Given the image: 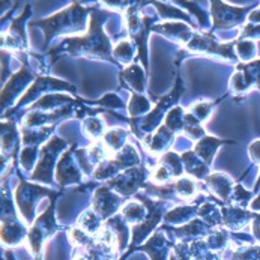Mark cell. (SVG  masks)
I'll return each instance as SVG.
<instances>
[{
  "label": "cell",
  "mask_w": 260,
  "mask_h": 260,
  "mask_svg": "<svg viewBox=\"0 0 260 260\" xmlns=\"http://www.w3.org/2000/svg\"><path fill=\"white\" fill-rule=\"evenodd\" d=\"M119 214L123 217V220L126 221L128 225L136 227V225H139V224L146 221V218H148L149 215V211L148 208H146V205L137 199V200H129V202H126V203L122 206V209H120Z\"/></svg>",
  "instance_id": "obj_27"
},
{
  "label": "cell",
  "mask_w": 260,
  "mask_h": 260,
  "mask_svg": "<svg viewBox=\"0 0 260 260\" xmlns=\"http://www.w3.org/2000/svg\"><path fill=\"white\" fill-rule=\"evenodd\" d=\"M56 197H51L50 206L47 208V211L44 214H41L37 218V221L32 224L29 233H27V245L30 248V251L35 254V259L39 257L41 251H42V245L45 242V239L48 236H51L56 230H57V224L54 220V203H56Z\"/></svg>",
  "instance_id": "obj_9"
},
{
  "label": "cell",
  "mask_w": 260,
  "mask_h": 260,
  "mask_svg": "<svg viewBox=\"0 0 260 260\" xmlns=\"http://www.w3.org/2000/svg\"><path fill=\"white\" fill-rule=\"evenodd\" d=\"M225 143H235L233 140H223V139H215L212 136H205L202 140H199L196 145H194V153L208 166L212 164V159L217 153V149L220 148L221 145Z\"/></svg>",
  "instance_id": "obj_26"
},
{
  "label": "cell",
  "mask_w": 260,
  "mask_h": 260,
  "mask_svg": "<svg viewBox=\"0 0 260 260\" xmlns=\"http://www.w3.org/2000/svg\"><path fill=\"white\" fill-rule=\"evenodd\" d=\"M27 229L23 223L12 218H2V244L6 247H17L27 242Z\"/></svg>",
  "instance_id": "obj_20"
},
{
  "label": "cell",
  "mask_w": 260,
  "mask_h": 260,
  "mask_svg": "<svg viewBox=\"0 0 260 260\" xmlns=\"http://www.w3.org/2000/svg\"><path fill=\"white\" fill-rule=\"evenodd\" d=\"M221 215H223V223L225 227L232 230H239L245 224H248L250 218L256 217V214L248 212L242 208H235V206H221Z\"/></svg>",
  "instance_id": "obj_28"
},
{
  "label": "cell",
  "mask_w": 260,
  "mask_h": 260,
  "mask_svg": "<svg viewBox=\"0 0 260 260\" xmlns=\"http://www.w3.org/2000/svg\"><path fill=\"white\" fill-rule=\"evenodd\" d=\"M182 93H184V84H182L181 75L178 74L176 75L175 89L169 95L161 98L156 103V106L145 117H142V119H131V128H133V133L136 134V137L139 140H143L146 136L152 134L153 131H156L161 126L159 123L166 119V116L169 114V112L178 106V101H179Z\"/></svg>",
  "instance_id": "obj_3"
},
{
  "label": "cell",
  "mask_w": 260,
  "mask_h": 260,
  "mask_svg": "<svg viewBox=\"0 0 260 260\" xmlns=\"http://www.w3.org/2000/svg\"><path fill=\"white\" fill-rule=\"evenodd\" d=\"M123 206V197L113 191L110 186H100L92 199V209L103 218V220H110L116 214L120 212Z\"/></svg>",
  "instance_id": "obj_14"
},
{
  "label": "cell",
  "mask_w": 260,
  "mask_h": 260,
  "mask_svg": "<svg viewBox=\"0 0 260 260\" xmlns=\"http://www.w3.org/2000/svg\"><path fill=\"white\" fill-rule=\"evenodd\" d=\"M93 6L84 8L78 2H73L68 8L59 11L57 14L47 17L44 20L30 21L29 26L41 27L45 35V47H48L50 41L53 38L60 35H73V34H81L87 32V24L90 18H87L89 14L93 12Z\"/></svg>",
  "instance_id": "obj_2"
},
{
  "label": "cell",
  "mask_w": 260,
  "mask_h": 260,
  "mask_svg": "<svg viewBox=\"0 0 260 260\" xmlns=\"http://www.w3.org/2000/svg\"><path fill=\"white\" fill-rule=\"evenodd\" d=\"M38 155V146H24V149L21 150V155H20V162L23 166L24 170H32V167L35 166V161H37Z\"/></svg>",
  "instance_id": "obj_40"
},
{
  "label": "cell",
  "mask_w": 260,
  "mask_h": 260,
  "mask_svg": "<svg viewBox=\"0 0 260 260\" xmlns=\"http://www.w3.org/2000/svg\"><path fill=\"white\" fill-rule=\"evenodd\" d=\"M158 14H159V18L166 20V21H185L186 24H191V17L189 14H185L182 9L176 8V6H167L166 3H161V2H150Z\"/></svg>",
  "instance_id": "obj_34"
},
{
  "label": "cell",
  "mask_w": 260,
  "mask_h": 260,
  "mask_svg": "<svg viewBox=\"0 0 260 260\" xmlns=\"http://www.w3.org/2000/svg\"><path fill=\"white\" fill-rule=\"evenodd\" d=\"M103 221H104V220L90 208V209L84 211V212L80 215L78 223H77V227H80L81 230H84L86 233H89V235H92V236H98L100 232L103 230L104 224H106L103 223Z\"/></svg>",
  "instance_id": "obj_31"
},
{
  "label": "cell",
  "mask_w": 260,
  "mask_h": 260,
  "mask_svg": "<svg viewBox=\"0 0 260 260\" xmlns=\"http://www.w3.org/2000/svg\"><path fill=\"white\" fill-rule=\"evenodd\" d=\"M37 78L38 77H35V74L27 68V63L23 62V67L20 68V71H17L12 75L11 80L6 83V86L2 89V109L6 110L11 104H14V101L18 98V95L23 93L26 90V87Z\"/></svg>",
  "instance_id": "obj_15"
},
{
  "label": "cell",
  "mask_w": 260,
  "mask_h": 260,
  "mask_svg": "<svg viewBox=\"0 0 260 260\" xmlns=\"http://www.w3.org/2000/svg\"><path fill=\"white\" fill-rule=\"evenodd\" d=\"M136 51L139 53L137 47L129 39H122L116 45H113V57L120 65H133V62L136 60Z\"/></svg>",
  "instance_id": "obj_30"
},
{
  "label": "cell",
  "mask_w": 260,
  "mask_h": 260,
  "mask_svg": "<svg viewBox=\"0 0 260 260\" xmlns=\"http://www.w3.org/2000/svg\"><path fill=\"white\" fill-rule=\"evenodd\" d=\"M150 109H152V104L145 95L133 93L129 104H128V113H129L131 119H142L143 114L149 113Z\"/></svg>",
  "instance_id": "obj_36"
},
{
  "label": "cell",
  "mask_w": 260,
  "mask_h": 260,
  "mask_svg": "<svg viewBox=\"0 0 260 260\" xmlns=\"http://www.w3.org/2000/svg\"><path fill=\"white\" fill-rule=\"evenodd\" d=\"M205 185L214 197L221 199L225 203H229L232 200V196H233V191L236 186L233 184V179L230 176H227L225 173H211L205 179Z\"/></svg>",
  "instance_id": "obj_21"
},
{
  "label": "cell",
  "mask_w": 260,
  "mask_h": 260,
  "mask_svg": "<svg viewBox=\"0 0 260 260\" xmlns=\"http://www.w3.org/2000/svg\"><path fill=\"white\" fill-rule=\"evenodd\" d=\"M146 75L149 74L145 68L133 63L120 73V81L126 89H131L133 93H142L143 95L145 86H146Z\"/></svg>",
  "instance_id": "obj_22"
},
{
  "label": "cell",
  "mask_w": 260,
  "mask_h": 260,
  "mask_svg": "<svg viewBox=\"0 0 260 260\" xmlns=\"http://www.w3.org/2000/svg\"><path fill=\"white\" fill-rule=\"evenodd\" d=\"M197 217L200 220H203L209 227H218L220 223H223V215H221V209L217 208L214 203L208 202L202 206H199V214Z\"/></svg>",
  "instance_id": "obj_35"
},
{
  "label": "cell",
  "mask_w": 260,
  "mask_h": 260,
  "mask_svg": "<svg viewBox=\"0 0 260 260\" xmlns=\"http://www.w3.org/2000/svg\"><path fill=\"white\" fill-rule=\"evenodd\" d=\"M248 23H253V24H260V9L253 11V12L248 15Z\"/></svg>",
  "instance_id": "obj_44"
},
{
  "label": "cell",
  "mask_w": 260,
  "mask_h": 260,
  "mask_svg": "<svg viewBox=\"0 0 260 260\" xmlns=\"http://www.w3.org/2000/svg\"><path fill=\"white\" fill-rule=\"evenodd\" d=\"M175 133H172L166 125H161L156 131H153L152 134L146 136L142 142L143 146L146 149V152H149L150 155L155 156H162L167 152L172 150V145L175 142Z\"/></svg>",
  "instance_id": "obj_17"
},
{
  "label": "cell",
  "mask_w": 260,
  "mask_h": 260,
  "mask_svg": "<svg viewBox=\"0 0 260 260\" xmlns=\"http://www.w3.org/2000/svg\"><path fill=\"white\" fill-rule=\"evenodd\" d=\"M257 48H256V44L254 41H236V54L239 59H242L244 62H248L254 57Z\"/></svg>",
  "instance_id": "obj_39"
},
{
  "label": "cell",
  "mask_w": 260,
  "mask_h": 260,
  "mask_svg": "<svg viewBox=\"0 0 260 260\" xmlns=\"http://www.w3.org/2000/svg\"><path fill=\"white\" fill-rule=\"evenodd\" d=\"M217 103H218V101H200V103L191 106V109H189L188 112L191 113V114L203 125V123L208 120L209 114H211L212 109L215 107Z\"/></svg>",
  "instance_id": "obj_38"
},
{
  "label": "cell",
  "mask_w": 260,
  "mask_h": 260,
  "mask_svg": "<svg viewBox=\"0 0 260 260\" xmlns=\"http://www.w3.org/2000/svg\"><path fill=\"white\" fill-rule=\"evenodd\" d=\"M182 162H184V170L186 176L196 179L197 182L205 181L211 173H209V166L205 164L196 153L194 150H185L181 153Z\"/></svg>",
  "instance_id": "obj_24"
},
{
  "label": "cell",
  "mask_w": 260,
  "mask_h": 260,
  "mask_svg": "<svg viewBox=\"0 0 260 260\" xmlns=\"http://www.w3.org/2000/svg\"><path fill=\"white\" fill-rule=\"evenodd\" d=\"M181 5H184L185 8H188V9H191V11H192V14L196 15V18L199 20V24H200L202 27L208 26V14H206V12H203L199 6H196L194 3H189V2H181Z\"/></svg>",
  "instance_id": "obj_42"
},
{
  "label": "cell",
  "mask_w": 260,
  "mask_h": 260,
  "mask_svg": "<svg viewBox=\"0 0 260 260\" xmlns=\"http://www.w3.org/2000/svg\"><path fill=\"white\" fill-rule=\"evenodd\" d=\"M30 12H32L30 5H27L24 12L12 21L9 30L5 35H2V50L12 51L17 54H26L29 51V42H27V35L24 30V24Z\"/></svg>",
  "instance_id": "obj_12"
},
{
  "label": "cell",
  "mask_w": 260,
  "mask_h": 260,
  "mask_svg": "<svg viewBox=\"0 0 260 260\" xmlns=\"http://www.w3.org/2000/svg\"><path fill=\"white\" fill-rule=\"evenodd\" d=\"M172 133L175 134H184V126H185V112L182 110V107L176 106L175 109H172L169 114L164 119V123Z\"/></svg>",
  "instance_id": "obj_37"
},
{
  "label": "cell",
  "mask_w": 260,
  "mask_h": 260,
  "mask_svg": "<svg viewBox=\"0 0 260 260\" xmlns=\"http://www.w3.org/2000/svg\"><path fill=\"white\" fill-rule=\"evenodd\" d=\"M148 175V169L143 164H140L122 172L116 178L110 179L107 182V186H110L113 191H116L122 197H131L137 194L140 188H145Z\"/></svg>",
  "instance_id": "obj_10"
},
{
  "label": "cell",
  "mask_w": 260,
  "mask_h": 260,
  "mask_svg": "<svg viewBox=\"0 0 260 260\" xmlns=\"http://www.w3.org/2000/svg\"><path fill=\"white\" fill-rule=\"evenodd\" d=\"M169 260H181V259H179V257H178V256H176V254H175V253L172 251V254L169 256Z\"/></svg>",
  "instance_id": "obj_46"
},
{
  "label": "cell",
  "mask_w": 260,
  "mask_h": 260,
  "mask_svg": "<svg viewBox=\"0 0 260 260\" xmlns=\"http://www.w3.org/2000/svg\"><path fill=\"white\" fill-rule=\"evenodd\" d=\"M199 214V205L191 203V205H181L173 209H169V212L164 215V223L172 227H181L185 224L191 223L194 218H197Z\"/></svg>",
  "instance_id": "obj_23"
},
{
  "label": "cell",
  "mask_w": 260,
  "mask_h": 260,
  "mask_svg": "<svg viewBox=\"0 0 260 260\" xmlns=\"http://www.w3.org/2000/svg\"><path fill=\"white\" fill-rule=\"evenodd\" d=\"M186 51L196 53V54H202V56H209V57H215L218 60L224 62H232L236 63L238 62V54L235 51L236 48V41L233 42H218L215 38L212 37V34H196L194 38L186 44Z\"/></svg>",
  "instance_id": "obj_5"
},
{
  "label": "cell",
  "mask_w": 260,
  "mask_h": 260,
  "mask_svg": "<svg viewBox=\"0 0 260 260\" xmlns=\"http://www.w3.org/2000/svg\"><path fill=\"white\" fill-rule=\"evenodd\" d=\"M250 156H251V159L256 162V164H260V140L257 142H254V143H251V146H250Z\"/></svg>",
  "instance_id": "obj_43"
},
{
  "label": "cell",
  "mask_w": 260,
  "mask_h": 260,
  "mask_svg": "<svg viewBox=\"0 0 260 260\" xmlns=\"http://www.w3.org/2000/svg\"><path fill=\"white\" fill-rule=\"evenodd\" d=\"M18 149V131L12 122H2V156L15 158Z\"/></svg>",
  "instance_id": "obj_29"
},
{
  "label": "cell",
  "mask_w": 260,
  "mask_h": 260,
  "mask_svg": "<svg viewBox=\"0 0 260 260\" xmlns=\"http://www.w3.org/2000/svg\"><path fill=\"white\" fill-rule=\"evenodd\" d=\"M107 17H109L107 12L95 8L90 15L89 30L83 37L65 38L62 42H59L56 47H53L48 51L51 63H54L62 54L68 53L74 57L83 56V57H89V59L107 60L114 65H119L116 62V59L113 57L112 39L104 30V23H106Z\"/></svg>",
  "instance_id": "obj_1"
},
{
  "label": "cell",
  "mask_w": 260,
  "mask_h": 260,
  "mask_svg": "<svg viewBox=\"0 0 260 260\" xmlns=\"http://www.w3.org/2000/svg\"><path fill=\"white\" fill-rule=\"evenodd\" d=\"M143 2L139 3H133L123 15V23L125 27L128 30L129 35V41L137 47L139 50V57L142 59L143 68L146 70V73L149 74V59H148V38L150 30H152V23L153 18L148 17L146 14H140V9Z\"/></svg>",
  "instance_id": "obj_4"
},
{
  "label": "cell",
  "mask_w": 260,
  "mask_h": 260,
  "mask_svg": "<svg viewBox=\"0 0 260 260\" xmlns=\"http://www.w3.org/2000/svg\"><path fill=\"white\" fill-rule=\"evenodd\" d=\"M51 90V92H56V90H70V92H74L75 87L65 83V81H59L56 78H50V77H38L35 80V83L32 84L30 89H27V92L23 95V98L18 101V107H23L26 106L27 103H30L32 100H35L38 96V93H45L48 95L47 92Z\"/></svg>",
  "instance_id": "obj_18"
},
{
  "label": "cell",
  "mask_w": 260,
  "mask_h": 260,
  "mask_svg": "<svg viewBox=\"0 0 260 260\" xmlns=\"http://www.w3.org/2000/svg\"><path fill=\"white\" fill-rule=\"evenodd\" d=\"M254 87L260 89V60L238 65L236 73L230 78V90L233 93L245 95Z\"/></svg>",
  "instance_id": "obj_13"
},
{
  "label": "cell",
  "mask_w": 260,
  "mask_h": 260,
  "mask_svg": "<svg viewBox=\"0 0 260 260\" xmlns=\"http://www.w3.org/2000/svg\"><path fill=\"white\" fill-rule=\"evenodd\" d=\"M57 192L48 189V188H44V186L34 185V184H29L26 181H20V185L17 186V191H15V202H17V206H18V211L24 220V223L34 224V218H35V211H37L38 203L41 200V197L44 196H56Z\"/></svg>",
  "instance_id": "obj_8"
},
{
  "label": "cell",
  "mask_w": 260,
  "mask_h": 260,
  "mask_svg": "<svg viewBox=\"0 0 260 260\" xmlns=\"http://www.w3.org/2000/svg\"><path fill=\"white\" fill-rule=\"evenodd\" d=\"M137 250L146 251L150 256V260H167V256H170L173 251L170 250V242L167 241L166 235L159 232L152 235L146 241V244L143 247H139Z\"/></svg>",
  "instance_id": "obj_25"
},
{
  "label": "cell",
  "mask_w": 260,
  "mask_h": 260,
  "mask_svg": "<svg viewBox=\"0 0 260 260\" xmlns=\"http://www.w3.org/2000/svg\"><path fill=\"white\" fill-rule=\"evenodd\" d=\"M126 137H128V131L123 128H113V129H107L106 136L103 137V143L106 145V148L110 150L112 155H116L117 152H120L125 148L126 143Z\"/></svg>",
  "instance_id": "obj_32"
},
{
  "label": "cell",
  "mask_w": 260,
  "mask_h": 260,
  "mask_svg": "<svg viewBox=\"0 0 260 260\" xmlns=\"http://www.w3.org/2000/svg\"><path fill=\"white\" fill-rule=\"evenodd\" d=\"M89 104H100V106H106V107H112V109L123 107L120 98L117 95H114V93H109L103 100H98V101H89Z\"/></svg>",
  "instance_id": "obj_41"
},
{
  "label": "cell",
  "mask_w": 260,
  "mask_h": 260,
  "mask_svg": "<svg viewBox=\"0 0 260 260\" xmlns=\"http://www.w3.org/2000/svg\"><path fill=\"white\" fill-rule=\"evenodd\" d=\"M250 208H251L253 211H259L260 209V196L257 197V199H256V200H253V202H251Z\"/></svg>",
  "instance_id": "obj_45"
},
{
  "label": "cell",
  "mask_w": 260,
  "mask_h": 260,
  "mask_svg": "<svg viewBox=\"0 0 260 260\" xmlns=\"http://www.w3.org/2000/svg\"><path fill=\"white\" fill-rule=\"evenodd\" d=\"M65 149L67 142L63 139L53 137L51 140H48L39 150V161L30 175V179L50 185L53 182V169L56 166V161L59 156H62L60 153Z\"/></svg>",
  "instance_id": "obj_7"
},
{
  "label": "cell",
  "mask_w": 260,
  "mask_h": 260,
  "mask_svg": "<svg viewBox=\"0 0 260 260\" xmlns=\"http://www.w3.org/2000/svg\"><path fill=\"white\" fill-rule=\"evenodd\" d=\"M106 133V125L98 116H87L86 119H83V134L90 139L92 143L103 140Z\"/></svg>",
  "instance_id": "obj_33"
},
{
  "label": "cell",
  "mask_w": 260,
  "mask_h": 260,
  "mask_svg": "<svg viewBox=\"0 0 260 260\" xmlns=\"http://www.w3.org/2000/svg\"><path fill=\"white\" fill-rule=\"evenodd\" d=\"M73 153L74 149H70L59 158L57 169H56V182L59 184V186L75 185L81 182L83 172L77 159L73 158Z\"/></svg>",
  "instance_id": "obj_16"
},
{
  "label": "cell",
  "mask_w": 260,
  "mask_h": 260,
  "mask_svg": "<svg viewBox=\"0 0 260 260\" xmlns=\"http://www.w3.org/2000/svg\"><path fill=\"white\" fill-rule=\"evenodd\" d=\"M136 166H140V155L137 152V149L134 148V145L128 143L120 152H117L116 155H113L112 158L106 159L93 173V179L96 181H110L113 178H116L117 175H120L122 172L133 169Z\"/></svg>",
  "instance_id": "obj_6"
},
{
  "label": "cell",
  "mask_w": 260,
  "mask_h": 260,
  "mask_svg": "<svg viewBox=\"0 0 260 260\" xmlns=\"http://www.w3.org/2000/svg\"><path fill=\"white\" fill-rule=\"evenodd\" d=\"M257 189H260V178L257 179V182H256V186H254V191H257Z\"/></svg>",
  "instance_id": "obj_47"
},
{
  "label": "cell",
  "mask_w": 260,
  "mask_h": 260,
  "mask_svg": "<svg viewBox=\"0 0 260 260\" xmlns=\"http://www.w3.org/2000/svg\"><path fill=\"white\" fill-rule=\"evenodd\" d=\"M152 32L161 34V35L169 38L170 41L181 44L182 47H185L197 34L192 30V27L189 24H186L184 21H164V23L155 24L152 27Z\"/></svg>",
  "instance_id": "obj_19"
},
{
  "label": "cell",
  "mask_w": 260,
  "mask_h": 260,
  "mask_svg": "<svg viewBox=\"0 0 260 260\" xmlns=\"http://www.w3.org/2000/svg\"><path fill=\"white\" fill-rule=\"evenodd\" d=\"M253 11L251 6L245 8H236L230 6L224 2H211V15L214 20L212 30L209 34H214L218 29H230L241 23H244L245 15Z\"/></svg>",
  "instance_id": "obj_11"
}]
</instances>
